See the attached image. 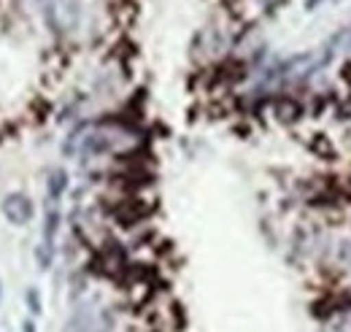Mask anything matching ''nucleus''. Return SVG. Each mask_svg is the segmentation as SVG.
I'll use <instances>...</instances> for the list:
<instances>
[{
  "label": "nucleus",
  "instance_id": "1",
  "mask_svg": "<svg viewBox=\"0 0 351 332\" xmlns=\"http://www.w3.org/2000/svg\"><path fill=\"white\" fill-rule=\"evenodd\" d=\"M3 216H5L11 224H16V227L27 224V222L33 219V200H30L27 195H22V192L5 195V200H3Z\"/></svg>",
  "mask_w": 351,
  "mask_h": 332
},
{
  "label": "nucleus",
  "instance_id": "2",
  "mask_svg": "<svg viewBox=\"0 0 351 332\" xmlns=\"http://www.w3.org/2000/svg\"><path fill=\"white\" fill-rule=\"evenodd\" d=\"M62 187H65V173H62V170H57V173H54V181H49V192L57 198V195L62 192Z\"/></svg>",
  "mask_w": 351,
  "mask_h": 332
}]
</instances>
